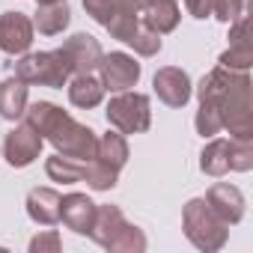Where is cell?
Segmentation results:
<instances>
[{
	"label": "cell",
	"mask_w": 253,
	"mask_h": 253,
	"mask_svg": "<svg viewBox=\"0 0 253 253\" xmlns=\"http://www.w3.org/2000/svg\"><path fill=\"white\" fill-rule=\"evenodd\" d=\"M200 101L217 104L220 125L235 140H253V101H250V78L247 72H229L223 66L203 75L197 86Z\"/></svg>",
	"instance_id": "cell-1"
},
{
	"label": "cell",
	"mask_w": 253,
	"mask_h": 253,
	"mask_svg": "<svg viewBox=\"0 0 253 253\" xmlns=\"http://www.w3.org/2000/svg\"><path fill=\"white\" fill-rule=\"evenodd\" d=\"M24 122H30L60 155L75 158V161L95 158V146H98L95 131L89 128V125L78 122L75 116H69L54 101H33V104H27Z\"/></svg>",
	"instance_id": "cell-2"
},
{
	"label": "cell",
	"mask_w": 253,
	"mask_h": 253,
	"mask_svg": "<svg viewBox=\"0 0 253 253\" xmlns=\"http://www.w3.org/2000/svg\"><path fill=\"white\" fill-rule=\"evenodd\" d=\"M182 229L188 235V241L197 247V250H206V253H214L226 244L229 238V226L211 211V206L206 203V197H194L185 211H182Z\"/></svg>",
	"instance_id": "cell-3"
},
{
	"label": "cell",
	"mask_w": 253,
	"mask_h": 253,
	"mask_svg": "<svg viewBox=\"0 0 253 253\" xmlns=\"http://www.w3.org/2000/svg\"><path fill=\"white\" fill-rule=\"evenodd\" d=\"M15 78L24 81L27 86H30V84H39V86L63 89V86L69 84V78H72V69H69L66 54L57 48V51L21 54V60L15 63Z\"/></svg>",
	"instance_id": "cell-4"
},
{
	"label": "cell",
	"mask_w": 253,
	"mask_h": 253,
	"mask_svg": "<svg viewBox=\"0 0 253 253\" xmlns=\"http://www.w3.org/2000/svg\"><path fill=\"white\" fill-rule=\"evenodd\" d=\"M104 116H107V122L113 125L119 134H140V131H146L149 125H152V104H149V95L131 92V89L116 92V95L110 98Z\"/></svg>",
	"instance_id": "cell-5"
},
{
	"label": "cell",
	"mask_w": 253,
	"mask_h": 253,
	"mask_svg": "<svg viewBox=\"0 0 253 253\" xmlns=\"http://www.w3.org/2000/svg\"><path fill=\"white\" fill-rule=\"evenodd\" d=\"M98 72H101V84L104 89L110 92H125V89H134L137 81H140V63L125 54V51H110V54H101V63H98Z\"/></svg>",
	"instance_id": "cell-6"
},
{
	"label": "cell",
	"mask_w": 253,
	"mask_h": 253,
	"mask_svg": "<svg viewBox=\"0 0 253 253\" xmlns=\"http://www.w3.org/2000/svg\"><path fill=\"white\" fill-rule=\"evenodd\" d=\"M42 146H45V137L33 128L30 122H21L3 140V158L9 161V167L21 170V167H30L42 155Z\"/></svg>",
	"instance_id": "cell-7"
},
{
	"label": "cell",
	"mask_w": 253,
	"mask_h": 253,
	"mask_svg": "<svg viewBox=\"0 0 253 253\" xmlns=\"http://www.w3.org/2000/svg\"><path fill=\"white\" fill-rule=\"evenodd\" d=\"M152 89L155 95L167 104V107H185L194 95V86H191V78L185 69L179 66H164L155 72L152 78Z\"/></svg>",
	"instance_id": "cell-8"
},
{
	"label": "cell",
	"mask_w": 253,
	"mask_h": 253,
	"mask_svg": "<svg viewBox=\"0 0 253 253\" xmlns=\"http://www.w3.org/2000/svg\"><path fill=\"white\" fill-rule=\"evenodd\" d=\"M33 45V21L24 12H3L0 15V51L9 57L27 54Z\"/></svg>",
	"instance_id": "cell-9"
},
{
	"label": "cell",
	"mask_w": 253,
	"mask_h": 253,
	"mask_svg": "<svg viewBox=\"0 0 253 253\" xmlns=\"http://www.w3.org/2000/svg\"><path fill=\"white\" fill-rule=\"evenodd\" d=\"M60 51L66 54L72 75H92L101 63V54H104L98 39H92L89 33H75L72 39H66L60 45Z\"/></svg>",
	"instance_id": "cell-10"
},
{
	"label": "cell",
	"mask_w": 253,
	"mask_h": 253,
	"mask_svg": "<svg viewBox=\"0 0 253 253\" xmlns=\"http://www.w3.org/2000/svg\"><path fill=\"white\" fill-rule=\"evenodd\" d=\"M206 203L211 206V211L226 223V226H235L241 217H244V194L229 185V182H217L209 188L206 194Z\"/></svg>",
	"instance_id": "cell-11"
},
{
	"label": "cell",
	"mask_w": 253,
	"mask_h": 253,
	"mask_svg": "<svg viewBox=\"0 0 253 253\" xmlns=\"http://www.w3.org/2000/svg\"><path fill=\"white\" fill-rule=\"evenodd\" d=\"M95 206H98V203H92L86 194H66V197L60 200V220H63L72 232L89 235L92 220H95Z\"/></svg>",
	"instance_id": "cell-12"
},
{
	"label": "cell",
	"mask_w": 253,
	"mask_h": 253,
	"mask_svg": "<svg viewBox=\"0 0 253 253\" xmlns=\"http://www.w3.org/2000/svg\"><path fill=\"white\" fill-rule=\"evenodd\" d=\"M179 18H182V12H179L176 0H146L140 6V21L149 30H155L158 36L173 33L179 27Z\"/></svg>",
	"instance_id": "cell-13"
},
{
	"label": "cell",
	"mask_w": 253,
	"mask_h": 253,
	"mask_svg": "<svg viewBox=\"0 0 253 253\" xmlns=\"http://www.w3.org/2000/svg\"><path fill=\"white\" fill-rule=\"evenodd\" d=\"M60 194L54 188H33L27 194V214L39 226H54L60 223Z\"/></svg>",
	"instance_id": "cell-14"
},
{
	"label": "cell",
	"mask_w": 253,
	"mask_h": 253,
	"mask_svg": "<svg viewBox=\"0 0 253 253\" xmlns=\"http://www.w3.org/2000/svg\"><path fill=\"white\" fill-rule=\"evenodd\" d=\"M33 30H39L42 36H57L69 27L72 21V9L66 0H51V3H36V15L30 18Z\"/></svg>",
	"instance_id": "cell-15"
},
{
	"label": "cell",
	"mask_w": 253,
	"mask_h": 253,
	"mask_svg": "<svg viewBox=\"0 0 253 253\" xmlns=\"http://www.w3.org/2000/svg\"><path fill=\"white\" fill-rule=\"evenodd\" d=\"M125 223H128V220H125V214H122L119 206H110V203H107V206H95V220H92L89 238L107 250L110 241L119 235V229H122Z\"/></svg>",
	"instance_id": "cell-16"
},
{
	"label": "cell",
	"mask_w": 253,
	"mask_h": 253,
	"mask_svg": "<svg viewBox=\"0 0 253 253\" xmlns=\"http://www.w3.org/2000/svg\"><path fill=\"white\" fill-rule=\"evenodd\" d=\"M69 101L81 110H89V107H98L101 98H104V84L92 75H72L69 78Z\"/></svg>",
	"instance_id": "cell-17"
},
{
	"label": "cell",
	"mask_w": 253,
	"mask_h": 253,
	"mask_svg": "<svg viewBox=\"0 0 253 253\" xmlns=\"http://www.w3.org/2000/svg\"><path fill=\"white\" fill-rule=\"evenodd\" d=\"M84 9L92 21L107 27L119 15H137L140 12V0H84Z\"/></svg>",
	"instance_id": "cell-18"
},
{
	"label": "cell",
	"mask_w": 253,
	"mask_h": 253,
	"mask_svg": "<svg viewBox=\"0 0 253 253\" xmlns=\"http://www.w3.org/2000/svg\"><path fill=\"white\" fill-rule=\"evenodd\" d=\"M27 110V84L18 78H6L0 84V116L15 122Z\"/></svg>",
	"instance_id": "cell-19"
},
{
	"label": "cell",
	"mask_w": 253,
	"mask_h": 253,
	"mask_svg": "<svg viewBox=\"0 0 253 253\" xmlns=\"http://www.w3.org/2000/svg\"><path fill=\"white\" fill-rule=\"evenodd\" d=\"M95 158L101 164H107L110 170H122L125 161H128V140H125V134L119 131H107L98 137V146H95Z\"/></svg>",
	"instance_id": "cell-20"
},
{
	"label": "cell",
	"mask_w": 253,
	"mask_h": 253,
	"mask_svg": "<svg viewBox=\"0 0 253 253\" xmlns=\"http://www.w3.org/2000/svg\"><path fill=\"white\" fill-rule=\"evenodd\" d=\"M200 170L206 176H226L229 173V140L211 137L200 152Z\"/></svg>",
	"instance_id": "cell-21"
},
{
	"label": "cell",
	"mask_w": 253,
	"mask_h": 253,
	"mask_svg": "<svg viewBox=\"0 0 253 253\" xmlns=\"http://www.w3.org/2000/svg\"><path fill=\"white\" fill-rule=\"evenodd\" d=\"M45 173L54 179V182H63V185H75L81 182L84 176V161H75V158H66V155H51L45 161Z\"/></svg>",
	"instance_id": "cell-22"
},
{
	"label": "cell",
	"mask_w": 253,
	"mask_h": 253,
	"mask_svg": "<svg viewBox=\"0 0 253 253\" xmlns=\"http://www.w3.org/2000/svg\"><path fill=\"white\" fill-rule=\"evenodd\" d=\"M116 179H119V173L110 170L107 164H101L98 158L84 161V176H81V182H86L92 191H110V188L116 185Z\"/></svg>",
	"instance_id": "cell-23"
},
{
	"label": "cell",
	"mask_w": 253,
	"mask_h": 253,
	"mask_svg": "<svg viewBox=\"0 0 253 253\" xmlns=\"http://www.w3.org/2000/svg\"><path fill=\"white\" fill-rule=\"evenodd\" d=\"M125 45L128 48H134V54H140V57H155L158 51H161V36L155 33V30H149L143 21L125 36Z\"/></svg>",
	"instance_id": "cell-24"
},
{
	"label": "cell",
	"mask_w": 253,
	"mask_h": 253,
	"mask_svg": "<svg viewBox=\"0 0 253 253\" xmlns=\"http://www.w3.org/2000/svg\"><path fill=\"white\" fill-rule=\"evenodd\" d=\"M107 250H113V253H143V250H146V235H143L140 226L125 223V226L119 229V235L110 241Z\"/></svg>",
	"instance_id": "cell-25"
},
{
	"label": "cell",
	"mask_w": 253,
	"mask_h": 253,
	"mask_svg": "<svg viewBox=\"0 0 253 253\" xmlns=\"http://www.w3.org/2000/svg\"><path fill=\"white\" fill-rule=\"evenodd\" d=\"M223 69H229V72H247L250 66H253V48H250V39L247 42H238V45H229L223 54H220V60H217Z\"/></svg>",
	"instance_id": "cell-26"
},
{
	"label": "cell",
	"mask_w": 253,
	"mask_h": 253,
	"mask_svg": "<svg viewBox=\"0 0 253 253\" xmlns=\"http://www.w3.org/2000/svg\"><path fill=\"white\" fill-rule=\"evenodd\" d=\"M253 167V140H235L229 137V170L247 173Z\"/></svg>",
	"instance_id": "cell-27"
},
{
	"label": "cell",
	"mask_w": 253,
	"mask_h": 253,
	"mask_svg": "<svg viewBox=\"0 0 253 253\" xmlns=\"http://www.w3.org/2000/svg\"><path fill=\"white\" fill-rule=\"evenodd\" d=\"M244 6H247V0H214L211 3V15L223 24H232L235 18L244 15Z\"/></svg>",
	"instance_id": "cell-28"
},
{
	"label": "cell",
	"mask_w": 253,
	"mask_h": 253,
	"mask_svg": "<svg viewBox=\"0 0 253 253\" xmlns=\"http://www.w3.org/2000/svg\"><path fill=\"white\" fill-rule=\"evenodd\" d=\"M63 250V238L57 235V229H45L30 241V253H60Z\"/></svg>",
	"instance_id": "cell-29"
},
{
	"label": "cell",
	"mask_w": 253,
	"mask_h": 253,
	"mask_svg": "<svg viewBox=\"0 0 253 253\" xmlns=\"http://www.w3.org/2000/svg\"><path fill=\"white\" fill-rule=\"evenodd\" d=\"M211 3L214 0H185V6L194 18H209L211 15Z\"/></svg>",
	"instance_id": "cell-30"
},
{
	"label": "cell",
	"mask_w": 253,
	"mask_h": 253,
	"mask_svg": "<svg viewBox=\"0 0 253 253\" xmlns=\"http://www.w3.org/2000/svg\"><path fill=\"white\" fill-rule=\"evenodd\" d=\"M36 3H51V0H36Z\"/></svg>",
	"instance_id": "cell-31"
}]
</instances>
